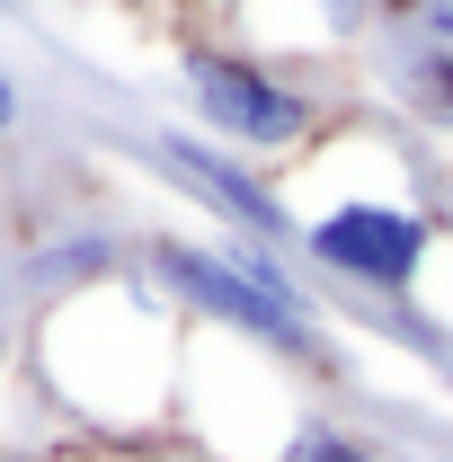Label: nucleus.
<instances>
[{
    "label": "nucleus",
    "mask_w": 453,
    "mask_h": 462,
    "mask_svg": "<svg viewBox=\"0 0 453 462\" xmlns=\"http://www.w3.org/2000/svg\"><path fill=\"white\" fill-rule=\"evenodd\" d=\"M293 240H302V258L320 276L374 293V302H418L427 293V267L453 249L409 187H338L329 205L293 214Z\"/></svg>",
    "instance_id": "obj_1"
},
{
    "label": "nucleus",
    "mask_w": 453,
    "mask_h": 462,
    "mask_svg": "<svg viewBox=\"0 0 453 462\" xmlns=\"http://www.w3.org/2000/svg\"><path fill=\"white\" fill-rule=\"evenodd\" d=\"M178 71H187L196 125H205L214 143H231V152H267V161H284V152H311V143H320V125H329V107H320L311 89H293V80L267 71L258 54L187 45Z\"/></svg>",
    "instance_id": "obj_2"
},
{
    "label": "nucleus",
    "mask_w": 453,
    "mask_h": 462,
    "mask_svg": "<svg viewBox=\"0 0 453 462\" xmlns=\"http://www.w3.org/2000/svg\"><path fill=\"white\" fill-rule=\"evenodd\" d=\"M152 276L170 285V302H187V320H214L223 338L267 346L276 365H329V338H320V311H293L267 285H249L223 249H187V240H161L152 249Z\"/></svg>",
    "instance_id": "obj_3"
},
{
    "label": "nucleus",
    "mask_w": 453,
    "mask_h": 462,
    "mask_svg": "<svg viewBox=\"0 0 453 462\" xmlns=\"http://www.w3.org/2000/svg\"><path fill=\"white\" fill-rule=\"evenodd\" d=\"M152 152H161V170L187 187V196H205L223 223H240L249 240H284V196L276 187H258V178L240 170L231 152H214V143H196V134H152Z\"/></svg>",
    "instance_id": "obj_4"
},
{
    "label": "nucleus",
    "mask_w": 453,
    "mask_h": 462,
    "mask_svg": "<svg viewBox=\"0 0 453 462\" xmlns=\"http://www.w3.org/2000/svg\"><path fill=\"white\" fill-rule=\"evenodd\" d=\"M392 89L418 125L453 134V45H418V36H392Z\"/></svg>",
    "instance_id": "obj_5"
},
{
    "label": "nucleus",
    "mask_w": 453,
    "mask_h": 462,
    "mask_svg": "<svg viewBox=\"0 0 453 462\" xmlns=\"http://www.w3.org/2000/svg\"><path fill=\"white\" fill-rule=\"evenodd\" d=\"M276 462H400V454H392V445H374L365 427H347V418H320V409H311V418L284 436Z\"/></svg>",
    "instance_id": "obj_6"
},
{
    "label": "nucleus",
    "mask_w": 453,
    "mask_h": 462,
    "mask_svg": "<svg viewBox=\"0 0 453 462\" xmlns=\"http://www.w3.org/2000/svg\"><path fill=\"white\" fill-rule=\"evenodd\" d=\"M0 134H18V80L0 71Z\"/></svg>",
    "instance_id": "obj_7"
},
{
    "label": "nucleus",
    "mask_w": 453,
    "mask_h": 462,
    "mask_svg": "<svg viewBox=\"0 0 453 462\" xmlns=\"http://www.w3.org/2000/svg\"><path fill=\"white\" fill-rule=\"evenodd\" d=\"M107 462H116V454H107ZM125 462H143V454H125Z\"/></svg>",
    "instance_id": "obj_8"
}]
</instances>
